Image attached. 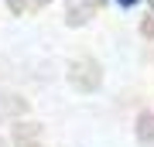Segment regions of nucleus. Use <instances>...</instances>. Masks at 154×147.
Returning <instances> with one entry per match:
<instances>
[{
  "label": "nucleus",
  "mask_w": 154,
  "mask_h": 147,
  "mask_svg": "<svg viewBox=\"0 0 154 147\" xmlns=\"http://www.w3.org/2000/svg\"><path fill=\"white\" fill-rule=\"evenodd\" d=\"M120 4H134V0H120Z\"/></svg>",
  "instance_id": "f257e3e1"
}]
</instances>
